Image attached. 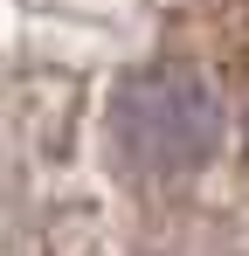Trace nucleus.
Masks as SVG:
<instances>
[{"mask_svg": "<svg viewBox=\"0 0 249 256\" xmlns=\"http://www.w3.org/2000/svg\"><path fill=\"white\" fill-rule=\"evenodd\" d=\"M111 132L138 173H194L222 152V104L187 70H146L111 97Z\"/></svg>", "mask_w": 249, "mask_h": 256, "instance_id": "f257e3e1", "label": "nucleus"}]
</instances>
